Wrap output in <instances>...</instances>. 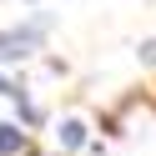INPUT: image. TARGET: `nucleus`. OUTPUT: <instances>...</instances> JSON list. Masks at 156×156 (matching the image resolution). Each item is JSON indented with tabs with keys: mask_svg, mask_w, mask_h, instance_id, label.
Masks as SVG:
<instances>
[{
	"mask_svg": "<svg viewBox=\"0 0 156 156\" xmlns=\"http://www.w3.org/2000/svg\"><path fill=\"white\" fill-rule=\"evenodd\" d=\"M25 151V131L15 121H0V156H20Z\"/></svg>",
	"mask_w": 156,
	"mask_h": 156,
	"instance_id": "nucleus-3",
	"label": "nucleus"
},
{
	"mask_svg": "<svg viewBox=\"0 0 156 156\" xmlns=\"http://www.w3.org/2000/svg\"><path fill=\"white\" fill-rule=\"evenodd\" d=\"M55 141H61L66 151H76V146L86 141V121H81V116H66V121L55 126Z\"/></svg>",
	"mask_w": 156,
	"mask_h": 156,
	"instance_id": "nucleus-2",
	"label": "nucleus"
},
{
	"mask_svg": "<svg viewBox=\"0 0 156 156\" xmlns=\"http://www.w3.org/2000/svg\"><path fill=\"white\" fill-rule=\"evenodd\" d=\"M141 66H156V35H151V41H141Z\"/></svg>",
	"mask_w": 156,
	"mask_h": 156,
	"instance_id": "nucleus-4",
	"label": "nucleus"
},
{
	"mask_svg": "<svg viewBox=\"0 0 156 156\" xmlns=\"http://www.w3.org/2000/svg\"><path fill=\"white\" fill-rule=\"evenodd\" d=\"M45 35H51V15H35V20L5 30V35H0V61H25V55H30Z\"/></svg>",
	"mask_w": 156,
	"mask_h": 156,
	"instance_id": "nucleus-1",
	"label": "nucleus"
}]
</instances>
